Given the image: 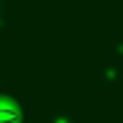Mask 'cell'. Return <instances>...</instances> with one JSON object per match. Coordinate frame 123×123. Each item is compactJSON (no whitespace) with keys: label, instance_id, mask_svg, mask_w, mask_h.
Here are the masks:
<instances>
[{"label":"cell","instance_id":"6da1fadb","mask_svg":"<svg viewBox=\"0 0 123 123\" xmlns=\"http://www.w3.org/2000/svg\"><path fill=\"white\" fill-rule=\"evenodd\" d=\"M22 120V112L11 105H0V123H19Z\"/></svg>","mask_w":123,"mask_h":123}]
</instances>
